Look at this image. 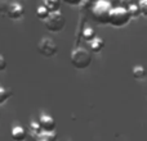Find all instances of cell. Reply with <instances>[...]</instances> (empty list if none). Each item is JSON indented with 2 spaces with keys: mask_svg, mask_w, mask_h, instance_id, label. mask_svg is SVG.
<instances>
[{
  "mask_svg": "<svg viewBox=\"0 0 147 141\" xmlns=\"http://www.w3.org/2000/svg\"><path fill=\"white\" fill-rule=\"evenodd\" d=\"M128 14H129V17L130 18H138L141 15V12H140V8H138V5L137 4H134L133 3L132 5H130L129 8H128Z\"/></svg>",
  "mask_w": 147,
  "mask_h": 141,
  "instance_id": "13",
  "label": "cell"
},
{
  "mask_svg": "<svg viewBox=\"0 0 147 141\" xmlns=\"http://www.w3.org/2000/svg\"><path fill=\"white\" fill-rule=\"evenodd\" d=\"M70 61L76 69H85L92 63V54L85 48H76L72 50Z\"/></svg>",
  "mask_w": 147,
  "mask_h": 141,
  "instance_id": "2",
  "label": "cell"
},
{
  "mask_svg": "<svg viewBox=\"0 0 147 141\" xmlns=\"http://www.w3.org/2000/svg\"><path fill=\"white\" fill-rule=\"evenodd\" d=\"M26 130L22 126H14L10 131V136L14 141H23L26 139Z\"/></svg>",
  "mask_w": 147,
  "mask_h": 141,
  "instance_id": "8",
  "label": "cell"
},
{
  "mask_svg": "<svg viewBox=\"0 0 147 141\" xmlns=\"http://www.w3.org/2000/svg\"><path fill=\"white\" fill-rule=\"evenodd\" d=\"M103 46H105V41L101 37H97L96 36L93 40L89 41V48H90V50L93 53H99L103 49Z\"/></svg>",
  "mask_w": 147,
  "mask_h": 141,
  "instance_id": "9",
  "label": "cell"
},
{
  "mask_svg": "<svg viewBox=\"0 0 147 141\" xmlns=\"http://www.w3.org/2000/svg\"><path fill=\"white\" fill-rule=\"evenodd\" d=\"M132 4H133V0H119V5H117V7H121V8H124V9H128Z\"/></svg>",
  "mask_w": 147,
  "mask_h": 141,
  "instance_id": "17",
  "label": "cell"
},
{
  "mask_svg": "<svg viewBox=\"0 0 147 141\" xmlns=\"http://www.w3.org/2000/svg\"><path fill=\"white\" fill-rule=\"evenodd\" d=\"M10 96H12V91L5 88V87H3V86H0V105L4 104Z\"/></svg>",
  "mask_w": 147,
  "mask_h": 141,
  "instance_id": "12",
  "label": "cell"
},
{
  "mask_svg": "<svg viewBox=\"0 0 147 141\" xmlns=\"http://www.w3.org/2000/svg\"><path fill=\"white\" fill-rule=\"evenodd\" d=\"M111 9L112 7L110 5V3L107 0H96L90 7L92 15H93L94 21L101 23V25H107L109 23V15Z\"/></svg>",
  "mask_w": 147,
  "mask_h": 141,
  "instance_id": "1",
  "label": "cell"
},
{
  "mask_svg": "<svg viewBox=\"0 0 147 141\" xmlns=\"http://www.w3.org/2000/svg\"><path fill=\"white\" fill-rule=\"evenodd\" d=\"M38 51L43 57L51 58V57H53L57 54V51H58V45H57V43L53 40V39L43 37L38 43Z\"/></svg>",
  "mask_w": 147,
  "mask_h": 141,
  "instance_id": "5",
  "label": "cell"
},
{
  "mask_svg": "<svg viewBox=\"0 0 147 141\" xmlns=\"http://www.w3.org/2000/svg\"><path fill=\"white\" fill-rule=\"evenodd\" d=\"M44 7L48 9L49 13H53L59 10V7H61V0H44Z\"/></svg>",
  "mask_w": 147,
  "mask_h": 141,
  "instance_id": "10",
  "label": "cell"
},
{
  "mask_svg": "<svg viewBox=\"0 0 147 141\" xmlns=\"http://www.w3.org/2000/svg\"><path fill=\"white\" fill-rule=\"evenodd\" d=\"M7 68V61H5V58L0 54V70H4Z\"/></svg>",
  "mask_w": 147,
  "mask_h": 141,
  "instance_id": "18",
  "label": "cell"
},
{
  "mask_svg": "<svg viewBox=\"0 0 147 141\" xmlns=\"http://www.w3.org/2000/svg\"><path fill=\"white\" fill-rule=\"evenodd\" d=\"M132 74L136 80H143L146 77V69L142 66H136L132 69Z\"/></svg>",
  "mask_w": 147,
  "mask_h": 141,
  "instance_id": "11",
  "label": "cell"
},
{
  "mask_svg": "<svg viewBox=\"0 0 147 141\" xmlns=\"http://www.w3.org/2000/svg\"><path fill=\"white\" fill-rule=\"evenodd\" d=\"M25 14V9L23 5L20 3H10L7 7V15L10 19H20Z\"/></svg>",
  "mask_w": 147,
  "mask_h": 141,
  "instance_id": "6",
  "label": "cell"
},
{
  "mask_svg": "<svg viewBox=\"0 0 147 141\" xmlns=\"http://www.w3.org/2000/svg\"><path fill=\"white\" fill-rule=\"evenodd\" d=\"M83 36H84V39H85L86 41H90V40H93V39L96 37V32H94L93 28L86 27L85 30L83 31Z\"/></svg>",
  "mask_w": 147,
  "mask_h": 141,
  "instance_id": "15",
  "label": "cell"
},
{
  "mask_svg": "<svg viewBox=\"0 0 147 141\" xmlns=\"http://www.w3.org/2000/svg\"><path fill=\"white\" fill-rule=\"evenodd\" d=\"M66 21H65V15L62 14L59 10L53 13H49V15L44 19V26L48 31L51 32H59L63 30Z\"/></svg>",
  "mask_w": 147,
  "mask_h": 141,
  "instance_id": "4",
  "label": "cell"
},
{
  "mask_svg": "<svg viewBox=\"0 0 147 141\" xmlns=\"http://www.w3.org/2000/svg\"><path fill=\"white\" fill-rule=\"evenodd\" d=\"M92 1H93V3H94V1H96V0H92Z\"/></svg>",
  "mask_w": 147,
  "mask_h": 141,
  "instance_id": "20",
  "label": "cell"
},
{
  "mask_svg": "<svg viewBox=\"0 0 147 141\" xmlns=\"http://www.w3.org/2000/svg\"><path fill=\"white\" fill-rule=\"evenodd\" d=\"M48 15H49V12H48V9H47L44 5H40V7L36 8V17H38L39 19L44 21Z\"/></svg>",
  "mask_w": 147,
  "mask_h": 141,
  "instance_id": "14",
  "label": "cell"
},
{
  "mask_svg": "<svg viewBox=\"0 0 147 141\" xmlns=\"http://www.w3.org/2000/svg\"><path fill=\"white\" fill-rule=\"evenodd\" d=\"M138 8H140V12L142 17H147V0H140L138 3Z\"/></svg>",
  "mask_w": 147,
  "mask_h": 141,
  "instance_id": "16",
  "label": "cell"
},
{
  "mask_svg": "<svg viewBox=\"0 0 147 141\" xmlns=\"http://www.w3.org/2000/svg\"><path fill=\"white\" fill-rule=\"evenodd\" d=\"M38 123H39V126H40V128L47 132H52L56 128V121H54V118L52 116H49V114H41Z\"/></svg>",
  "mask_w": 147,
  "mask_h": 141,
  "instance_id": "7",
  "label": "cell"
},
{
  "mask_svg": "<svg viewBox=\"0 0 147 141\" xmlns=\"http://www.w3.org/2000/svg\"><path fill=\"white\" fill-rule=\"evenodd\" d=\"M130 19H132V18L129 17L127 9H124V8H121V7H115V8H112L111 12H110L109 25H111L112 27L120 28V27L127 26L128 23L130 22Z\"/></svg>",
  "mask_w": 147,
  "mask_h": 141,
  "instance_id": "3",
  "label": "cell"
},
{
  "mask_svg": "<svg viewBox=\"0 0 147 141\" xmlns=\"http://www.w3.org/2000/svg\"><path fill=\"white\" fill-rule=\"evenodd\" d=\"M63 1L69 5H79V4H81L83 0H63Z\"/></svg>",
  "mask_w": 147,
  "mask_h": 141,
  "instance_id": "19",
  "label": "cell"
}]
</instances>
